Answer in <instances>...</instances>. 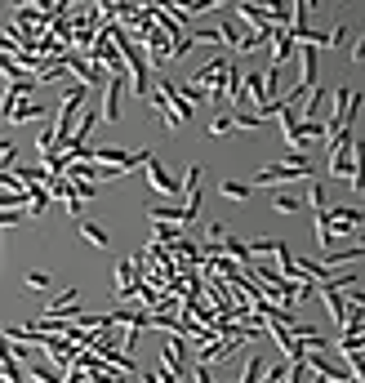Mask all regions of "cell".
<instances>
[{"instance_id":"1","label":"cell","mask_w":365,"mask_h":383,"mask_svg":"<svg viewBox=\"0 0 365 383\" xmlns=\"http://www.w3.org/2000/svg\"><path fill=\"white\" fill-rule=\"evenodd\" d=\"M80 107H85V85H72L67 98H62V107H58V116L49 121V125H54V139H58L62 147H67V139L76 134V112H80Z\"/></svg>"},{"instance_id":"2","label":"cell","mask_w":365,"mask_h":383,"mask_svg":"<svg viewBox=\"0 0 365 383\" xmlns=\"http://www.w3.org/2000/svg\"><path fill=\"white\" fill-rule=\"evenodd\" d=\"M227 68H231V58H209L201 72H192L196 76L192 85H201L209 103H223V76H227Z\"/></svg>"},{"instance_id":"3","label":"cell","mask_w":365,"mask_h":383,"mask_svg":"<svg viewBox=\"0 0 365 383\" xmlns=\"http://www.w3.org/2000/svg\"><path fill=\"white\" fill-rule=\"evenodd\" d=\"M325 227H329V237H334V245L343 237H356V232H361V205H334V210H325Z\"/></svg>"},{"instance_id":"4","label":"cell","mask_w":365,"mask_h":383,"mask_svg":"<svg viewBox=\"0 0 365 383\" xmlns=\"http://www.w3.org/2000/svg\"><path fill=\"white\" fill-rule=\"evenodd\" d=\"M307 178H312V174L290 170V165H263L254 183H268V188H272V183H307ZM254 183H250V188H254Z\"/></svg>"},{"instance_id":"5","label":"cell","mask_w":365,"mask_h":383,"mask_svg":"<svg viewBox=\"0 0 365 383\" xmlns=\"http://www.w3.org/2000/svg\"><path fill=\"white\" fill-rule=\"evenodd\" d=\"M121 98H125V76H107V98L98 121H121Z\"/></svg>"},{"instance_id":"6","label":"cell","mask_w":365,"mask_h":383,"mask_svg":"<svg viewBox=\"0 0 365 383\" xmlns=\"http://www.w3.org/2000/svg\"><path fill=\"white\" fill-rule=\"evenodd\" d=\"M143 170H147V188H152V192H165V196H174V192H182V188H178V183L170 178V170H165V165H160L156 156H152V161H147V165H143Z\"/></svg>"},{"instance_id":"7","label":"cell","mask_w":365,"mask_h":383,"mask_svg":"<svg viewBox=\"0 0 365 383\" xmlns=\"http://www.w3.org/2000/svg\"><path fill=\"white\" fill-rule=\"evenodd\" d=\"M298 63H303V80H298V85H303V90H317V80H321L317 45H298Z\"/></svg>"},{"instance_id":"8","label":"cell","mask_w":365,"mask_h":383,"mask_svg":"<svg viewBox=\"0 0 365 383\" xmlns=\"http://www.w3.org/2000/svg\"><path fill=\"white\" fill-rule=\"evenodd\" d=\"M236 18L250 23V31H268L272 27V14L263 9V5H250V0H236Z\"/></svg>"},{"instance_id":"9","label":"cell","mask_w":365,"mask_h":383,"mask_svg":"<svg viewBox=\"0 0 365 383\" xmlns=\"http://www.w3.org/2000/svg\"><path fill=\"white\" fill-rule=\"evenodd\" d=\"M325 103H329V94L317 85V90L303 98V112H298V121H325Z\"/></svg>"},{"instance_id":"10","label":"cell","mask_w":365,"mask_h":383,"mask_svg":"<svg viewBox=\"0 0 365 383\" xmlns=\"http://www.w3.org/2000/svg\"><path fill=\"white\" fill-rule=\"evenodd\" d=\"M80 237H85L89 245H98V249L111 245V232H107L103 223H94V219H80Z\"/></svg>"},{"instance_id":"11","label":"cell","mask_w":365,"mask_h":383,"mask_svg":"<svg viewBox=\"0 0 365 383\" xmlns=\"http://www.w3.org/2000/svg\"><path fill=\"white\" fill-rule=\"evenodd\" d=\"M241 94H245V72L236 68V63H231V68H227V76H223V98H231V103H236Z\"/></svg>"},{"instance_id":"12","label":"cell","mask_w":365,"mask_h":383,"mask_svg":"<svg viewBox=\"0 0 365 383\" xmlns=\"http://www.w3.org/2000/svg\"><path fill=\"white\" fill-rule=\"evenodd\" d=\"M307 139H325V121H298L294 143H307Z\"/></svg>"},{"instance_id":"13","label":"cell","mask_w":365,"mask_h":383,"mask_svg":"<svg viewBox=\"0 0 365 383\" xmlns=\"http://www.w3.org/2000/svg\"><path fill=\"white\" fill-rule=\"evenodd\" d=\"M219 192L227 196V201H250V192H254V188H250V183H241V178H227Z\"/></svg>"},{"instance_id":"14","label":"cell","mask_w":365,"mask_h":383,"mask_svg":"<svg viewBox=\"0 0 365 383\" xmlns=\"http://www.w3.org/2000/svg\"><path fill=\"white\" fill-rule=\"evenodd\" d=\"M272 210H276V214H298V210H303V201H298L294 192H276V196H272Z\"/></svg>"},{"instance_id":"15","label":"cell","mask_w":365,"mask_h":383,"mask_svg":"<svg viewBox=\"0 0 365 383\" xmlns=\"http://www.w3.org/2000/svg\"><path fill=\"white\" fill-rule=\"evenodd\" d=\"M307 205H312V214H325L329 205H325V183H312L307 178Z\"/></svg>"},{"instance_id":"16","label":"cell","mask_w":365,"mask_h":383,"mask_svg":"<svg viewBox=\"0 0 365 383\" xmlns=\"http://www.w3.org/2000/svg\"><path fill=\"white\" fill-rule=\"evenodd\" d=\"M45 112H49L45 103H31V98H23V103H18V112H13V121H40Z\"/></svg>"},{"instance_id":"17","label":"cell","mask_w":365,"mask_h":383,"mask_svg":"<svg viewBox=\"0 0 365 383\" xmlns=\"http://www.w3.org/2000/svg\"><path fill=\"white\" fill-rule=\"evenodd\" d=\"M321 298H325V308H329V316L343 325V316H347V303H343V294H329V290H317Z\"/></svg>"},{"instance_id":"18","label":"cell","mask_w":365,"mask_h":383,"mask_svg":"<svg viewBox=\"0 0 365 383\" xmlns=\"http://www.w3.org/2000/svg\"><path fill=\"white\" fill-rule=\"evenodd\" d=\"M231 125H236V129H263L268 121H263L258 112H231Z\"/></svg>"},{"instance_id":"19","label":"cell","mask_w":365,"mask_h":383,"mask_svg":"<svg viewBox=\"0 0 365 383\" xmlns=\"http://www.w3.org/2000/svg\"><path fill=\"white\" fill-rule=\"evenodd\" d=\"M339 352L361 357V330H343V335H339Z\"/></svg>"},{"instance_id":"20","label":"cell","mask_w":365,"mask_h":383,"mask_svg":"<svg viewBox=\"0 0 365 383\" xmlns=\"http://www.w3.org/2000/svg\"><path fill=\"white\" fill-rule=\"evenodd\" d=\"M13 165H18V143L0 139V170H13Z\"/></svg>"},{"instance_id":"21","label":"cell","mask_w":365,"mask_h":383,"mask_svg":"<svg viewBox=\"0 0 365 383\" xmlns=\"http://www.w3.org/2000/svg\"><path fill=\"white\" fill-rule=\"evenodd\" d=\"M165 352L182 365V357H187V339H182V335H165Z\"/></svg>"},{"instance_id":"22","label":"cell","mask_w":365,"mask_h":383,"mask_svg":"<svg viewBox=\"0 0 365 383\" xmlns=\"http://www.w3.org/2000/svg\"><path fill=\"white\" fill-rule=\"evenodd\" d=\"M201 178H205V170H201V165H192V170H187V178H182L178 188H182V192H201Z\"/></svg>"},{"instance_id":"23","label":"cell","mask_w":365,"mask_h":383,"mask_svg":"<svg viewBox=\"0 0 365 383\" xmlns=\"http://www.w3.org/2000/svg\"><path fill=\"white\" fill-rule=\"evenodd\" d=\"M285 383H307V365L303 361H285Z\"/></svg>"},{"instance_id":"24","label":"cell","mask_w":365,"mask_h":383,"mask_svg":"<svg viewBox=\"0 0 365 383\" xmlns=\"http://www.w3.org/2000/svg\"><path fill=\"white\" fill-rule=\"evenodd\" d=\"M192 36V45L201 41V45H219V27H196V31H187Z\"/></svg>"},{"instance_id":"25","label":"cell","mask_w":365,"mask_h":383,"mask_svg":"<svg viewBox=\"0 0 365 383\" xmlns=\"http://www.w3.org/2000/svg\"><path fill=\"white\" fill-rule=\"evenodd\" d=\"M227 129H231V112H223V116H214V121H209V134H214V139L227 134Z\"/></svg>"},{"instance_id":"26","label":"cell","mask_w":365,"mask_h":383,"mask_svg":"<svg viewBox=\"0 0 365 383\" xmlns=\"http://www.w3.org/2000/svg\"><path fill=\"white\" fill-rule=\"evenodd\" d=\"M343 41H347V23H334V31H329V36H325V45L343 49Z\"/></svg>"},{"instance_id":"27","label":"cell","mask_w":365,"mask_h":383,"mask_svg":"<svg viewBox=\"0 0 365 383\" xmlns=\"http://www.w3.org/2000/svg\"><path fill=\"white\" fill-rule=\"evenodd\" d=\"M219 41H227V45H236V41H241V31H236V23H231V18L219 27Z\"/></svg>"},{"instance_id":"28","label":"cell","mask_w":365,"mask_h":383,"mask_svg":"<svg viewBox=\"0 0 365 383\" xmlns=\"http://www.w3.org/2000/svg\"><path fill=\"white\" fill-rule=\"evenodd\" d=\"M347 58H352V68L361 72V63H365V45H361V41H352V45H347Z\"/></svg>"},{"instance_id":"29","label":"cell","mask_w":365,"mask_h":383,"mask_svg":"<svg viewBox=\"0 0 365 383\" xmlns=\"http://www.w3.org/2000/svg\"><path fill=\"white\" fill-rule=\"evenodd\" d=\"M27 290H36V294L49 290V276H45V272H27Z\"/></svg>"},{"instance_id":"30","label":"cell","mask_w":365,"mask_h":383,"mask_svg":"<svg viewBox=\"0 0 365 383\" xmlns=\"http://www.w3.org/2000/svg\"><path fill=\"white\" fill-rule=\"evenodd\" d=\"M205 232H209V245H219V241H223V237H227V227H223V223H209V227H205Z\"/></svg>"},{"instance_id":"31","label":"cell","mask_w":365,"mask_h":383,"mask_svg":"<svg viewBox=\"0 0 365 383\" xmlns=\"http://www.w3.org/2000/svg\"><path fill=\"white\" fill-rule=\"evenodd\" d=\"M196 383H219V379H214V374L205 370V365H196Z\"/></svg>"},{"instance_id":"32","label":"cell","mask_w":365,"mask_h":383,"mask_svg":"<svg viewBox=\"0 0 365 383\" xmlns=\"http://www.w3.org/2000/svg\"><path fill=\"white\" fill-rule=\"evenodd\" d=\"M143 383H160V379H156V374H152V370H147V374H143Z\"/></svg>"},{"instance_id":"33","label":"cell","mask_w":365,"mask_h":383,"mask_svg":"<svg viewBox=\"0 0 365 383\" xmlns=\"http://www.w3.org/2000/svg\"><path fill=\"white\" fill-rule=\"evenodd\" d=\"M111 383H129V379H125V374H116V379H111Z\"/></svg>"}]
</instances>
